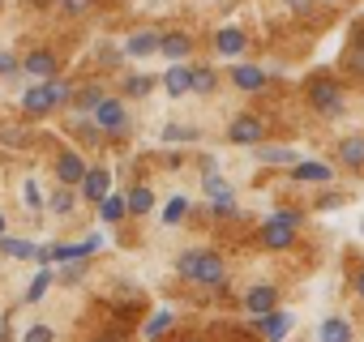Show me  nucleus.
<instances>
[{
  "label": "nucleus",
  "instance_id": "obj_14",
  "mask_svg": "<svg viewBox=\"0 0 364 342\" xmlns=\"http://www.w3.org/2000/svg\"><path fill=\"white\" fill-rule=\"evenodd\" d=\"M317 342H355V329L347 316H326L317 325Z\"/></svg>",
  "mask_w": 364,
  "mask_h": 342
},
{
  "label": "nucleus",
  "instance_id": "obj_12",
  "mask_svg": "<svg viewBox=\"0 0 364 342\" xmlns=\"http://www.w3.org/2000/svg\"><path fill=\"white\" fill-rule=\"evenodd\" d=\"M232 82H236V90H262V86L270 82V73H266L262 65H245V60H236Z\"/></svg>",
  "mask_w": 364,
  "mask_h": 342
},
{
  "label": "nucleus",
  "instance_id": "obj_47",
  "mask_svg": "<svg viewBox=\"0 0 364 342\" xmlns=\"http://www.w3.org/2000/svg\"><path fill=\"white\" fill-rule=\"evenodd\" d=\"M5 227H9V223H5V214H0V236H5Z\"/></svg>",
  "mask_w": 364,
  "mask_h": 342
},
{
  "label": "nucleus",
  "instance_id": "obj_24",
  "mask_svg": "<svg viewBox=\"0 0 364 342\" xmlns=\"http://www.w3.org/2000/svg\"><path fill=\"white\" fill-rule=\"evenodd\" d=\"M215 69H206V65H189V86H193V94H210L215 90Z\"/></svg>",
  "mask_w": 364,
  "mask_h": 342
},
{
  "label": "nucleus",
  "instance_id": "obj_8",
  "mask_svg": "<svg viewBox=\"0 0 364 342\" xmlns=\"http://www.w3.org/2000/svg\"><path fill=\"white\" fill-rule=\"evenodd\" d=\"M338 162H343L347 171H355V176H364V137H360V133L338 137Z\"/></svg>",
  "mask_w": 364,
  "mask_h": 342
},
{
  "label": "nucleus",
  "instance_id": "obj_41",
  "mask_svg": "<svg viewBox=\"0 0 364 342\" xmlns=\"http://www.w3.org/2000/svg\"><path fill=\"white\" fill-rule=\"evenodd\" d=\"M60 5H65V13H86L95 0H60Z\"/></svg>",
  "mask_w": 364,
  "mask_h": 342
},
{
  "label": "nucleus",
  "instance_id": "obj_28",
  "mask_svg": "<svg viewBox=\"0 0 364 342\" xmlns=\"http://www.w3.org/2000/svg\"><path fill=\"white\" fill-rule=\"evenodd\" d=\"M198 137H202V133H198V128H185V124H167V128H163V141H167V145H185V141H198Z\"/></svg>",
  "mask_w": 364,
  "mask_h": 342
},
{
  "label": "nucleus",
  "instance_id": "obj_22",
  "mask_svg": "<svg viewBox=\"0 0 364 342\" xmlns=\"http://www.w3.org/2000/svg\"><path fill=\"white\" fill-rule=\"evenodd\" d=\"M124 206H129V214H137V219L150 214V210H154V193H150V184H137V189L124 197Z\"/></svg>",
  "mask_w": 364,
  "mask_h": 342
},
{
  "label": "nucleus",
  "instance_id": "obj_23",
  "mask_svg": "<svg viewBox=\"0 0 364 342\" xmlns=\"http://www.w3.org/2000/svg\"><path fill=\"white\" fill-rule=\"evenodd\" d=\"M129 214V206H124V197H116V193H107L103 202H99V219L107 223V227H116L120 219Z\"/></svg>",
  "mask_w": 364,
  "mask_h": 342
},
{
  "label": "nucleus",
  "instance_id": "obj_34",
  "mask_svg": "<svg viewBox=\"0 0 364 342\" xmlns=\"http://www.w3.org/2000/svg\"><path fill=\"white\" fill-rule=\"evenodd\" d=\"M210 214H215V219H236V214H240V206H236V193H232V197H219V202H210Z\"/></svg>",
  "mask_w": 364,
  "mask_h": 342
},
{
  "label": "nucleus",
  "instance_id": "obj_13",
  "mask_svg": "<svg viewBox=\"0 0 364 342\" xmlns=\"http://www.w3.org/2000/svg\"><path fill=\"white\" fill-rule=\"evenodd\" d=\"M262 244H266V248H291V244H296V227L283 223V219H270V223L262 227Z\"/></svg>",
  "mask_w": 364,
  "mask_h": 342
},
{
  "label": "nucleus",
  "instance_id": "obj_4",
  "mask_svg": "<svg viewBox=\"0 0 364 342\" xmlns=\"http://www.w3.org/2000/svg\"><path fill=\"white\" fill-rule=\"evenodd\" d=\"M95 124L103 128V137H107V133H124V128H129V111H124V103L103 94V103L95 107Z\"/></svg>",
  "mask_w": 364,
  "mask_h": 342
},
{
  "label": "nucleus",
  "instance_id": "obj_33",
  "mask_svg": "<svg viewBox=\"0 0 364 342\" xmlns=\"http://www.w3.org/2000/svg\"><path fill=\"white\" fill-rule=\"evenodd\" d=\"M171 321H176V312H171V308H163L159 316H150V321H146V329H141V333H146V338H159V333H163Z\"/></svg>",
  "mask_w": 364,
  "mask_h": 342
},
{
  "label": "nucleus",
  "instance_id": "obj_48",
  "mask_svg": "<svg viewBox=\"0 0 364 342\" xmlns=\"http://www.w3.org/2000/svg\"><path fill=\"white\" fill-rule=\"evenodd\" d=\"M326 5H343V0H326Z\"/></svg>",
  "mask_w": 364,
  "mask_h": 342
},
{
  "label": "nucleus",
  "instance_id": "obj_38",
  "mask_svg": "<svg viewBox=\"0 0 364 342\" xmlns=\"http://www.w3.org/2000/svg\"><path fill=\"white\" fill-rule=\"evenodd\" d=\"M0 141L14 145V150H22V145H26V133H18V128H0Z\"/></svg>",
  "mask_w": 364,
  "mask_h": 342
},
{
  "label": "nucleus",
  "instance_id": "obj_5",
  "mask_svg": "<svg viewBox=\"0 0 364 342\" xmlns=\"http://www.w3.org/2000/svg\"><path fill=\"white\" fill-rule=\"evenodd\" d=\"M262 137H266V124L257 116H236L228 124V141L232 145H262Z\"/></svg>",
  "mask_w": 364,
  "mask_h": 342
},
{
  "label": "nucleus",
  "instance_id": "obj_15",
  "mask_svg": "<svg viewBox=\"0 0 364 342\" xmlns=\"http://www.w3.org/2000/svg\"><path fill=\"white\" fill-rule=\"evenodd\" d=\"M0 253L14 257V261H39V244L35 240H22V236H0Z\"/></svg>",
  "mask_w": 364,
  "mask_h": 342
},
{
  "label": "nucleus",
  "instance_id": "obj_21",
  "mask_svg": "<svg viewBox=\"0 0 364 342\" xmlns=\"http://www.w3.org/2000/svg\"><path fill=\"white\" fill-rule=\"evenodd\" d=\"M257 150V162H266V167H291L296 162V150H287V145H253Z\"/></svg>",
  "mask_w": 364,
  "mask_h": 342
},
{
  "label": "nucleus",
  "instance_id": "obj_27",
  "mask_svg": "<svg viewBox=\"0 0 364 342\" xmlns=\"http://www.w3.org/2000/svg\"><path fill=\"white\" fill-rule=\"evenodd\" d=\"M52 278H56V274H52V270L43 265V270H39V274L31 278V287H26V304H39V299L48 295V287H52Z\"/></svg>",
  "mask_w": 364,
  "mask_h": 342
},
{
  "label": "nucleus",
  "instance_id": "obj_29",
  "mask_svg": "<svg viewBox=\"0 0 364 342\" xmlns=\"http://www.w3.org/2000/svg\"><path fill=\"white\" fill-rule=\"evenodd\" d=\"M202 189H206V197H210V202H219V197H232V184H228L223 176H215V171H206Z\"/></svg>",
  "mask_w": 364,
  "mask_h": 342
},
{
  "label": "nucleus",
  "instance_id": "obj_43",
  "mask_svg": "<svg viewBox=\"0 0 364 342\" xmlns=\"http://www.w3.org/2000/svg\"><path fill=\"white\" fill-rule=\"evenodd\" d=\"M317 5V0H291V13H309Z\"/></svg>",
  "mask_w": 364,
  "mask_h": 342
},
{
  "label": "nucleus",
  "instance_id": "obj_45",
  "mask_svg": "<svg viewBox=\"0 0 364 342\" xmlns=\"http://www.w3.org/2000/svg\"><path fill=\"white\" fill-rule=\"evenodd\" d=\"M351 287H355V295H360V299H364V270H360V274H355V278H351Z\"/></svg>",
  "mask_w": 364,
  "mask_h": 342
},
{
  "label": "nucleus",
  "instance_id": "obj_46",
  "mask_svg": "<svg viewBox=\"0 0 364 342\" xmlns=\"http://www.w3.org/2000/svg\"><path fill=\"white\" fill-rule=\"evenodd\" d=\"M355 43L364 48V22H355Z\"/></svg>",
  "mask_w": 364,
  "mask_h": 342
},
{
  "label": "nucleus",
  "instance_id": "obj_50",
  "mask_svg": "<svg viewBox=\"0 0 364 342\" xmlns=\"http://www.w3.org/2000/svg\"><path fill=\"white\" fill-rule=\"evenodd\" d=\"M189 342H202V338H189Z\"/></svg>",
  "mask_w": 364,
  "mask_h": 342
},
{
  "label": "nucleus",
  "instance_id": "obj_40",
  "mask_svg": "<svg viewBox=\"0 0 364 342\" xmlns=\"http://www.w3.org/2000/svg\"><path fill=\"white\" fill-rule=\"evenodd\" d=\"M338 206H343L338 193H321V197H317V210H338Z\"/></svg>",
  "mask_w": 364,
  "mask_h": 342
},
{
  "label": "nucleus",
  "instance_id": "obj_39",
  "mask_svg": "<svg viewBox=\"0 0 364 342\" xmlns=\"http://www.w3.org/2000/svg\"><path fill=\"white\" fill-rule=\"evenodd\" d=\"M82 274H86L82 261H65V274H60V278H65V282H82Z\"/></svg>",
  "mask_w": 364,
  "mask_h": 342
},
{
  "label": "nucleus",
  "instance_id": "obj_11",
  "mask_svg": "<svg viewBox=\"0 0 364 342\" xmlns=\"http://www.w3.org/2000/svg\"><path fill=\"white\" fill-rule=\"evenodd\" d=\"M253 321H257V333H262L266 342H283L287 329H291V316H287L283 308H274V312H266V316H253Z\"/></svg>",
  "mask_w": 364,
  "mask_h": 342
},
{
  "label": "nucleus",
  "instance_id": "obj_20",
  "mask_svg": "<svg viewBox=\"0 0 364 342\" xmlns=\"http://www.w3.org/2000/svg\"><path fill=\"white\" fill-rule=\"evenodd\" d=\"M159 52H163L167 60H185V56L193 52V39H189L185 31H171V35H163V39H159Z\"/></svg>",
  "mask_w": 364,
  "mask_h": 342
},
{
  "label": "nucleus",
  "instance_id": "obj_35",
  "mask_svg": "<svg viewBox=\"0 0 364 342\" xmlns=\"http://www.w3.org/2000/svg\"><path fill=\"white\" fill-rule=\"evenodd\" d=\"M150 90H154V77H141V73H137V77H124V94H137V99H141V94H150Z\"/></svg>",
  "mask_w": 364,
  "mask_h": 342
},
{
  "label": "nucleus",
  "instance_id": "obj_19",
  "mask_svg": "<svg viewBox=\"0 0 364 342\" xmlns=\"http://www.w3.org/2000/svg\"><path fill=\"white\" fill-rule=\"evenodd\" d=\"M245 31L240 26H223L219 35H215V48H219V56H228V60H240V52H245Z\"/></svg>",
  "mask_w": 364,
  "mask_h": 342
},
{
  "label": "nucleus",
  "instance_id": "obj_6",
  "mask_svg": "<svg viewBox=\"0 0 364 342\" xmlns=\"http://www.w3.org/2000/svg\"><path fill=\"white\" fill-rule=\"evenodd\" d=\"M287 176H291L296 184H330V180H334V171H330V162H317V158H296Z\"/></svg>",
  "mask_w": 364,
  "mask_h": 342
},
{
  "label": "nucleus",
  "instance_id": "obj_31",
  "mask_svg": "<svg viewBox=\"0 0 364 342\" xmlns=\"http://www.w3.org/2000/svg\"><path fill=\"white\" fill-rule=\"evenodd\" d=\"M99 103H103V90H99V86H86V90L73 94V107H77V111H95Z\"/></svg>",
  "mask_w": 364,
  "mask_h": 342
},
{
  "label": "nucleus",
  "instance_id": "obj_42",
  "mask_svg": "<svg viewBox=\"0 0 364 342\" xmlns=\"http://www.w3.org/2000/svg\"><path fill=\"white\" fill-rule=\"evenodd\" d=\"M351 73H360V77H364V48H355V52H351Z\"/></svg>",
  "mask_w": 364,
  "mask_h": 342
},
{
  "label": "nucleus",
  "instance_id": "obj_44",
  "mask_svg": "<svg viewBox=\"0 0 364 342\" xmlns=\"http://www.w3.org/2000/svg\"><path fill=\"white\" fill-rule=\"evenodd\" d=\"M274 219H283V223H291V227H296V223H300V214H296V210H279V214H274Z\"/></svg>",
  "mask_w": 364,
  "mask_h": 342
},
{
  "label": "nucleus",
  "instance_id": "obj_36",
  "mask_svg": "<svg viewBox=\"0 0 364 342\" xmlns=\"http://www.w3.org/2000/svg\"><path fill=\"white\" fill-rule=\"evenodd\" d=\"M22 342H56V329H52V325H31V329L22 333Z\"/></svg>",
  "mask_w": 364,
  "mask_h": 342
},
{
  "label": "nucleus",
  "instance_id": "obj_25",
  "mask_svg": "<svg viewBox=\"0 0 364 342\" xmlns=\"http://www.w3.org/2000/svg\"><path fill=\"white\" fill-rule=\"evenodd\" d=\"M185 214H189V197H180V193H176V197H171V202H167V206L159 210V219H163L167 227H176V223H185Z\"/></svg>",
  "mask_w": 364,
  "mask_h": 342
},
{
  "label": "nucleus",
  "instance_id": "obj_9",
  "mask_svg": "<svg viewBox=\"0 0 364 342\" xmlns=\"http://www.w3.org/2000/svg\"><path fill=\"white\" fill-rule=\"evenodd\" d=\"M107 193H112V171H103V167H86V176H82V197L99 206Z\"/></svg>",
  "mask_w": 364,
  "mask_h": 342
},
{
  "label": "nucleus",
  "instance_id": "obj_17",
  "mask_svg": "<svg viewBox=\"0 0 364 342\" xmlns=\"http://www.w3.org/2000/svg\"><path fill=\"white\" fill-rule=\"evenodd\" d=\"M56 176H60V184H82L86 162H82V154H77V150H65V154L56 158Z\"/></svg>",
  "mask_w": 364,
  "mask_h": 342
},
{
  "label": "nucleus",
  "instance_id": "obj_49",
  "mask_svg": "<svg viewBox=\"0 0 364 342\" xmlns=\"http://www.w3.org/2000/svg\"><path fill=\"white\" fill-rule=\"evenodd\" d=\"M360 236H364V219H360Z\"/></svg>",
  "mask_w": 364,
  "mask_h": 342
},
{
  "label": "nucleus",
  "instance_id": "obj_7",
  "mask_svg": "<svg viewBox=\"0 0 364 342\" xmlns=\"http://www.w3.org/2000/svg\"><path fill=\"white\" fill-rule=\"evenodd\" d=\"M245 308H249L253 316L274 312V308H279V287H274V282H257V287H249V291H245Z\"/></svg>",
  "mask_w": 364,
  "mask_h": 342
},
{
  "label": "nucleus",
  "instance_id": "obj_26",
  "mask_svg": "<svg viewBox=\"0 0 364 342\" xmlns=\"http://www.w3.org/2000/svg\"><path fill=\"white\" fill-rule=\"evenodd\" d=\"M52 214H73V206H77V193H73V184H60L56 193H52Z\"/></svg>",
  "mask_w": 364,
  "mask_h": 342
},
{
  "label": "nucleus",
  "instance_id": "obj_32",
  "mask_svg": "<svg viewBox=\"0 0 364 342\" xmlns=\"http://www.w3.org/2000/svg\"><path fill=\"white\" fill-rule=\"evenodd\" d=\"M22 202H26V210H31V214H39V210L48 206V197H43V189H39L35 180H26V184H22Z\"/></svg>",
  "mask_w": 364,
  "mask_h": 342
},
{
  "label": "nucleus",
  "instance_id": "obj_18",
  "mask_svg": "<svg viewBox=\"0 0 364 342\" xmlns=\"http://www.w3.org/2000/svg\"><path fill=\"white\" fill-rule=\"evenodd\" d=\"M159 31H137V35H129L124 39V56H133V60H141V56H154L159 52Z\"/></svg>",
  "mask_w": 364,
  "mask_h": 342
},
{
  "label": "nucleus",
  "instance_id": "obj_2",
  "mask_svg": "<svg viewBox=\"0 0 364 342\" xmlns=\"http://www.w3.org/2000/svg\"><path fill=\"white\" fill-rule=\"evenodd\" d=\"M309 107L317 116H338L347 107V94H343V86L334 77H313L309 82Z\"/></svg>",
  "mask_w": 364,
  "mask_h": 342
},
{
  "label": "nucleus",
  "instance_id": "obj_1",
  "mask_svg": "<svg viewBox=\"0 0 364 342\" xmlns=\"http://www.w3.org/2000/svg\"><path fill=\"white\" fill-rule=\"evenodd\" d=\"M176 274L180 278H189V282H202V287H223L228 278V265L219 253H206V248H189V253H180L176 261Z\"/></svg>",
  "mask_w": 364,
  "mask_h": 342
},
{
  "label": "nucleus",
  "instance_id": "obj_10",
  "mask_svg": "<svg viewBox=\"0 0 364 342\" xmlns=\"http://www.w3.org/2000/svg\"><path fill=\"white\" fill-rule=\"evenodd\" d=\"M22 111H26L31 120H43V116L56 111V107H52V94H48V82H35V86L22 94Z\"/></svg>",
  "mask_w": 364,
  "mask_h": 342
},
{
  "label": "nucleus",
  "instance_id": "obj_37",
  "mask_svg": "<svg viewBox=\"0 0 364 342\" xmlns=\"http://www.w3.org/2000/svg\"><path fill=\"white\" fill-rule=\"evenodd\" d=\"M14 73H22V60L14 52H0V77H14Z\"/></svg>",
  "mask_w": 364,
  "mask_h": 342
},
{
  "label": "nucleus",
  "instance_id": "obj_30",
  "mask_svg": "<svg viewBox=\"0 0 364 342\" xmlns=\"http://www.w3.org/2000/svg\"><path fill=\"white\" fill-rule=\"evenodd\" d=\"M48 94H52V107H65V103H73V94H77V90H73L69 82L52 77V82H48Z\"/></svg>",
  "mask_w": 364,
  "mask_h": 342
},
{
  "label": "nucleus",
  "instance_id": "obj_3",
  "mask_svg": "<svg viewBox=\"0 0 364 342\" xmlns=\"http://www.w3.org/2000/svg\"><path fill=\"white\" fill-rule=\"evenodd\" d=\"M22 73H26L31 82H52V77L60 73V60H56V52H48V48H35V52L22 60Z\"/></svg>",
  "mask_w": 364,
  "mask_h": 342
},
{
  "label": "nucleus",
  "instance_id": "obj_16",
  "mask_svg": "<svg viewBox=\"0 0 364 342\" xmlns=\"http://www.w3.org/2000/svg\"><path fill=\"white\" fill-rule=\"evenodd\" d=\"M163 90H167L171 99L193 94V86H189V65H185V60H171V69L163 73Z\"/></svg>",
  "mask_w": 364,
  "mask_h": 342
}]
</instances>
